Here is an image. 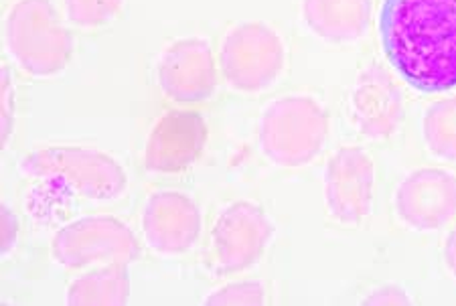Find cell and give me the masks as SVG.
I'll use <instances>...</instances> for the list:
<instances>
[{
    "instance_id": "cell-1",
    "label": "cell",
    "mask_w": 456,
    "mask_h": 306,
    "mask_svg": "<svg viewBox=\"0 0 456 306\" xmlns=\"http://www.w3.org/2000/svg\"><path fill=\"white\" fill-rule=\"evenodd\" d=\"M379 41L387 65L411 90L456 87V0H384Z\"/></svg>"
},
{
    "instance_id": "cell-2",
    "label": "cell",
    "mask_w": 456,
    "mask_h": 306,
    "mask_svg": "<svg viewBox=\"0 0 456 306\" xmlns=\"http://www.w3.org/2000/svg\"><path fill=\"white\" fill-rule=\"evenodd\" d=\"M6 57L35 79L61 76L76 53V39L51 0H14L3 20Z\"/></svg>"
},
{
    "instance_id": "cell-3",
    "label": "cell",
    "mask_w": 456,
    "mask_h": 306,
    "mask_svg": "<svg viewBox=\"0 0 456 306\" xmlns=\"http://www.w3.org/2000/svg\"><path fill=\"white\" fill-rule=\"evenodd\" d=\"M330 118L325 104L311 93H286L260 112L257 147L270 165L303 169L321 157L329 141Z\"/></svg>"
},
{
    "instance_id": "cell-4",
    "label": "cell",
    "mask_w": 456,
    "mask_h": 306,
    "mask_svg": "<svg viewBox=\"0 0 456 306\" xmlns=\"http://www.w3.org/2000/svg\"><path fill=\"white\" fill-rule=\"evenodd\" d=\"M31 179H55L77 197L94 203L120 199L128 191V173L108 152L79 144H47L31 150L20 163Z\"/></svg>"
},
{
    "instance_id": "cell-5",
    "label": "cell",
    "mask_w": 456,
    "mask_h": 306,
    "mask_svg": "<svg viewBox=\"0 0 456 306\" xmlns=\"http://www.w3.org/2000/svg\"><path fill=\"white\" fill-rule=\"evenodd\" d=\"M217 63L224 82L233 92L257 96L281 82L289 65V49L272 25L244 20L224 35Z\"/></svg>"
},
{
    "instance_id": "cell-6",
    "label": "cell",
    "mask_w": 456,
    "mask_h": 306,
    "mask_svg": "<svg viewBox=\"0 0 456 306\" xmlns=\"http://www.w3.org/2000/svg\"><path fill=\"white\" fill-rule=\"evenodd\" d=\"M276 239V223L260 203L238 199L225 205L209 231V268L238 276L256 268Z\"/></svg>"
},
{
    "instance_id": "cell-7",
    "label": "cell",
    "mask_w": 456,
    "mask_h": 306,
    "mask_svg": "<svg viewBox=\"0 0 456 306\" xmlns=\"http://www.w3.org/2000/svg\"><path fill=\"white\" fill-rule=\"evenodd\" d=\"M141 256V239L114 215L79 217L57 230L51 239V258L71 272L102 264L130 266Z\"/></svg>"
},
{
    "instance_id": "cell-8",
    "label": "cell",
    "mask_w": 456,
    "mask_h": 306,
    "mask_svg": "<svg viewBox=\"0 0 456 306\" xmlns=\"http://www.w3.org/2000/svg\"><path fill=\"white\" fill-rule=\"evenodd\" d=\"M378 195V166L370 150L345 144L327 160L322 201L327 215L345 228H362L370 220Z\"/></svg>"
},
{
    "instance_id": "cell-9",
    "label": "cell",
    "mask_w": 456,
    "mask_h": 306,
    "mask_svg": "<svg viewBox=\"0 0 456 306\" xmlns=\"http://www.w3.org/2000/svg\"><path fill=\"white\" fill-rule=\"evenodd\" d=\"M219 63L211 43L191 35L168 43L154 63V82L167 100L181 106L201 104L216 96Z\"/></svg>"
},
{
    "instance_id": "cell-10",
    "label": "cell",
    "mask_w": 456,
    "mask_h": 306,
    "mask_svg": "<svg viewBox=\"0 0 456 306\" xmlns=\"http://www.w3.org/2000/svg\"><path fill=\"white\" fill-rule=\"evenodd\" d=\"M347 114L353 128L367 141L381 142L400 133L406 118V96L384 63L371 60L357 71Z\"/></svg>"
},
{
    "instance_id": "cell-11",
    "label": "cell",
    "mask_w": 456,
    "mask_h": 306,
    "mask_svg": "<svg viewBox=\"0 0 456 306\" xmlns=\"http://www.w3.org/2000/svg\"><path fill=\"white\" fill-rule=\"evenodd\" d=\"M394 213L416 233L444 230L456 220V173L444 166H420L403 177L394 191Z\"/></svg>"
},
{
    "instance_id": "cell-12",
    "label": "cell",
    "mask_w": 456,
    "mask_h": 306,
    "mask_svg": "<svg viewBox=\"0 0 456 306\" xmlns=\"http://www.w3.org/2000/svg\"><path fill=\"white\" fill-rule=\"evenodd\" d=\"M141 231L151 252L165 258L185 256L201 238V209L191 195L176 189H160L144 203Z\"/></svg>"
},
{
    "instance_id": "cell-13",
    "label": "cell",
    "mask_w": 456,
    "mask_h": 306,
    "mask_svg": "<svg viewBox=\"0 0 456 306\" xmlns=\"http://www.w3.org/2000/svg\"><path fill=\"white\" fill-rule=\"evenodd\" d=\"M209 130L193 110H168L152 124L144 147V166L154 174L187 171L201 158Z\"/></svg>"
},
{
    "instance_id": "cell-14",
    "label": "cell",
    "mask_w": 456,
    "mask_h": 306,
    "mask_svg": "<svg viewBox=\"0 0 456 306\" xmlns=\"http://www.w3.org/2000/svg\"><path fill=\"white\" fill-rule=\"evenodd\" d=\"M300 19L327 45H353L370 33L373 0H300Z\"/></svg>"
},
{
    "instance_id": "cell-15",
    "label": "cell",
    "mask_w": 456,
    "mask_h": 306,
    "mask_svg": "<svg viewBox=\"0 0 456 306\" xmlns=\"http://www.w3.org/2000/svg\"><path fill=\"white\" fill-rule=\"evenodd\" d=\"M130 301L128 266L102 264L82 270L65 288L69 306H124Z\"/></svg>"
},
{
    "instance_id": "cell-16",
    "label": "cell",
    "mask_w": 456,
    "mask_h": 306,
    "mask_svg": "<svg viewBox=\"0 0 456 306\" xmlns=\"http://www.w3.org/2000/svg\"><path fill=\"white\" fill-rule=\"evenodd\" d=\"M422 141L430 157L440 163H456V93L426 108Z\"/></svg>"
},
{
    "instance_id": "cell-17",
    "label": "cell",
    "mask_w": 456,
    "mask_h": 306,
    "mask_svg": "<svg viewBox=\"0 0 456 306\" xmlns=\"http://www.w3.org/2000/svg\"><path fill=\"white\" fill-rule=\"evenodd\" d=\"M68 23L82 31H98L114 25L126 0H61Z\"/></svg>"
},
{
    "instance_id": "cell-18",
    "label": "cell",
    "mask_w": 456,
    "mask_h": 306,
    "mask_svg": "<svg viewBox=\"0 0 456 306\" xmlns=\"http://www.w3.org/2000/svg\"><path fill=\"white\" fill-rule=\"evenodd\" d=\"M266 288L257 280H232L205 294V306H260L266 304Z\"/></svg>"
},
{
    "instance_id": "cell-19",
    "label": "cell",
    "mask_w": 456,
    "mask_h": 306,
    "mask_svg": "<svg viewBox=\"0 0 456 306\" xmlns=\"http://www.w3.org/2000/svg\"><path fill=\"white\" fill-rule=\"evenodd\" d=\"M14 116H17V92H14V79L11 65L3 63L0 71V147L9 149L14 133Z\"/></svg>"
},
{
    "instance_id": "cell-20",
    "label": "cell",
    "mask_w": 456,
    "mask_h": 306,
    "mask_svg": "<svg viewBox=\"0 0 456 306\" xmlns=\"http://www.w3.org/2000/svg\"><path fill=\"white\" fill-rule=\"evenodd\" d=\"M365 306H408L414 304L410 293L400 284L386 282L379 284L378 288H373L370 294L363 298Z\"/></svg>"
},
{
    "instance_id": "cell-21",
    "label": "cell",
    "mask_w": 456,
    "mask_h": 306,
    "mask_svg": "<svg viewBox=\"0 0 456 306\" xmlns=\"http://www.w3.org/2000/svg\"><path fill=\"white\" fill-rule=\"evenodd\" d=\"M19 230L20 223L14 211L3 205V209H0V254H3V258H9L11 252L17 247Z\"/></svg>"
},
{
    "instance_id": "cell-22",
    "label": "cell",
    "mask_w": 456,
    "mask_h": 306,
    "mask_svg": "<svg viewBox=\"0 0 456 306\" xmlns=\"http://www.w3.org/2000/svg\"><path fill=\"white\" fill-rule=\"evenodd\" d=\"M443 260H444V268L448 270V274L456 278V228L448 233L444 247H443Z\"/></svg>"
}]
</instances>
